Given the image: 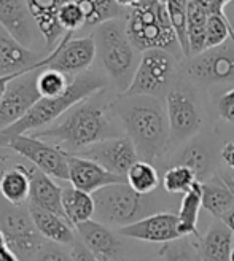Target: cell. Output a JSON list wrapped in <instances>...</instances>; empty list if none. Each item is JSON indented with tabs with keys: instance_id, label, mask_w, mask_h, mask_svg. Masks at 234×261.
I'll use <instances>...</instances> for the list:
<instances>
[{
	"instance_id": "obj_1",
	"label": "cell",
	"mask_w": 234,
	"mask_h": 261,
	"mask_svg": "<svg viewBox=\"0 0 234 261\" xmlns=\"http://www.w3.org/2000/svg\"><path fill=\"white\" fill-rule=\"evenodd\" d=\"M106 89L78 102L64 118L43 129L31 133L34 137L55 143L67 153H80L94 143L123 136L112 118L113 103L103 99Z\"/></svg>"
},
{
	"instance_id": "obj_2",
	"label": "cell",
	"mask_w": 234,
	"mask_h": 261,
	"mask_svg": "<svg viewBox=\"0 0 234 261\" xmlns=\"http://www.w3.org/2000/svg\"><path fill=\"white\" fill-rule=\"evenodd\" d=\"M113 109L126 136L134 142L140 160L153 163L166 154L171 143V127L160 97L120 94Z\"/></svg>"
},
{
	"instance_id": "obj_3",
	"label": "cell",
	"mask_w": 234,
	"mask_h": 261,
	"mask_svg": "<svg viewBox=\"0 0 234 261\" xmlns=\"http://www.w3.org/2000/svg\"><path fill=\"white\" fill-rule=\"evenodd\" d=\"M106 88L107 78H103L96 72L85 70L82 73L73 75L66 93L56 97H40V100L18 123L0 130V148H5L8 140L13 137L21 134H31L34 130L53 124L64 113H67L73 106H76L78 102H82L83 99L96 93H100Z\"/></svg>"
},
{
	"instance_id": "obj_4",
	"label": "cell",
	"mask_w": 234,
	"mask_h": 261,
	"mask_svg": "<svg viewBox=\"0 0 234 261\" xmlns=\"http://www.w3.org/2000/svg\"><path fill=\"white\" fill-rule=\"evenodd\" d=\"M93 37L103 70L107 72L118 93H126L139 65L137 48L127 35L126 21L116 18L102 22L96 28Z\"/></svg>"
},
{
	"instance_id": "obj_5",
	"label": "cell",
	"mask_w": 234,
	"mask_h": 261,
	"mask_svg": "<svg viewBox=\"0 0 234 261\" xmlns=\"http://www.w3.org/2000/svg\"><path fill=\"white\" fill-rule=\"evenodd\" d=\"M126 31L137 51L163 48L167 51L180 49L166 0H142L129 8L126 16Z\"/></svg>"
},
{
	"instance_id": "obj_6",
	"label": "cell",
	"mask_w": 234,
	"mask_h": 261,
	"mask_svg": "<svg viewBox=\"0 0 234 261\" xmlns=\"http://www.w3.org/2000/svg\"><path fill=\"white\" fill-rule=\"evenodd\" d=\"M94 217L109 226L123 228L156 212L151 194H140L127 181H118L93 193Z\"/></svg>"
},
{
	"instance_id": "obj_7",
	"label": "cell",
	"mask_w": 234,
	"mask_h": 261,
	"mask_svg": "<svg viewBox=\"0 0 234 261\" xmlns=\"http://www.w3.org/2000/svg\"><path fill=\"white\" fill-rule=\"evenodd\" d=\"M0 231L5 234L7 242L21 261H35L43 245L48 242L38 232L29 205L0 207Z\"/></svg>"
},
{
	"instance_id": "obj_8",
	"label": "cell",
	"mask_w": 234,
	"mask_h": 261,
	"mask_svg": "<svg viewBox=\"0 0 234 261\" xmlns=\"http://www.w3.org/2000/svg\"><path fill=\"white\" fill-rule=\"evenodd\" d=\"M175 76L174 53L163 48L142 51L131 86L123 94H145L160 97L167 93Z\"/></svg>"
},
{
	"instance_id": "obj_9",
	"label": "cell",
	"mask_w": 234,
	"mask_h": 261,
	"mask_svg": "<svg viewBox=\"0 0 234 261\" xmlns=\"http://www.w3.org/2000/svg\"><path fill=\"white\" fill-rule=\"evenodd\" d=\"M31 164L59 181H69V163L67 151H64L55 143H49L32 134H21L8 140L7 147Z\"/></svg>"
},
{
	"instance_id": "obj_10",
	"label": "cell",
	"mask_w": 234,
	"mask_h": 261,
	"mask_svg": "<svg viewBox=\"0 0 234 261\" xmlns=\"http://www.w3.org/2000/svg\"><path fill=\"white\" fill-rule=\"evenodd\" d=\"M187 72L193 80L207 85L234 82V40L191 56Z\"/></svg>"
},
{
	"instance_id": "obj_11",
	"label": "cell",
	"mask_w": 234,
	"mask_h": 261,
	"mask_svg": "<svg viewBox=\"0 0 234 261\" xmlns=\"http://www.w3.org/2000/svg\"><path fill=\"white\" fill-rule=\"evenodd\" d=\"M38 72L40 69L25 72L10 82L0 100V130L18 123L40 100L42 94L37 88Z\"/></svg>"
},
{
	"instance_id": "obj_12",
	"label": "cell",
	"mask_w": 234,
	"mask_h": 261,
	"mask_svg": "<svg viewBox=\"0 0 234 261\" xmlns=\"http://www.w3.org/2000/svg\"><path fill=\"white\" fill-rule=\"evenodd\" d=\"M166 113L174 143L193 137L202 126L198 103L184 88H171L166 93Z\"/></svg>"
},
{
	"instance_id": "obj_13",
	"label": "cell",
	"mask_w": 234,
	"mask_h": 261,
	"mask_svg": "<svg viewBox=\"0 0 234 261\" xmlns=\"http://www.w3.org/2000/svg\"><path fill=\"white\" fill-rule=\"evenodd\" d=\"M75 154H82L89 160H94L96 163L106 167L107 171L124 178L133 164L140 160L134 142L126 134L100 140Z\"/></svg>"
},
{
	"instance_id": "obj_14",
	"label": "cell",
	"mask_w": 234,
	"mask_h": 261,
	"mask_svg": "<svg viewBox=\"0 0 234 261\" xmlns=\"http://www.w3.org/2000/svg\"><path fill=\"white\" fill-rule=\"evenodd\" d=\"M97 56L93 35L73 38V32H67L59 45L53 49V61L48 67L58 69L67 75H76L89 70Z\"/></svg>"
},
{
	"instance_id": "obj_15",
	"label": "cell",
	"mask_w": 234,
	"mask_h": 261,
	"mask_svg": "<svg viewBox=\"0 0 234 261\" xmlns=\"http://www.w3.org/2000/svg\"><path fill=\"white\" fill-rule=\"evenodd\" d=\"M53 61V51L42 56L38 51L24 46L0 24V75L29 72L48 67Z\"/></svg>"
},
{
	"instance_id": "obj_16",
	"label": "cell",
	"mask_w": 234,
	"mask_h": 261,
	"mask_svg": "<svg viewBox=\"0 0 234 261\" xmlns=\"http://www.w3.org/2000/svg\"><path fill=\"white\" fill-rule=\"evenodd\" d=\"M120 236L142 242L167 244L185 239L178 226V215L169 212H154L145 218H140L131 225L118 228Z\"/></svg>"
},
{
	"instance_id": "obj_17",
	"label": "cell",
	"mask_w": 234,
	"mask_h": 261,
	"mask_svg": "<svg viewBox=\"0 0 234 261\" xmlns=\"http://www.w3.org/2000/svg\"><path fill=\"white\" fill-rule=\"evenodd\" d=\"M67 163H69V181L75 188L91 194L107 185L126 181L124 177H120L107 171L106 167L96 163L94 160H89L82 154L67 153Z\"/></svg>"
},
{
	"instance_id": "obj_18",
	"label": "cell",
	"mask_w": 234,
	"mask_h": 261,
	"mask_svg": "<svg viewBox=\"0 0 234 261\" xmlns=\"http://www.w3.org/2000/svg\"><path fill=\"white\" fill-rule=\"evenodd\" d=\"M78 238L83 241L88 250L93 253L97 261H113L123 253V242L109 228V225L99 220H88L73 226Z\"/></svg>"
},
{
	"instance_id": "obj_19",
	"label": "cell",
	"mask_w": 234,
	"mask_h": 261,
	"mask_svg": "<svg viewBox=\"0 0 234 261\" xmlns=\"http://www.w3.org/2000/svg\"><path fill=\"white\" fill-rule=\"evenodd\" d=\"M0 24L28 48L42 37L25 0H0Z\"/></svg>"
},
{
	"instance_id": "obj_20",
	"label": "cell",
	"mask_w": 234,
	"mask_h": 261,
	"mask_svg": "<svg viewBox=\"0 0 234 261\" xmlns=\"http://www.w3.org/2000/svg\"><path fill=\"white\" fill-rule=\"evenodd\" d=\"M29 5L31 15L37 24L46 48L53 51L67 32L59 22V4L58 0H25Z\"/></svg>"
},
{
	"instance_id": "obj_21",
	"label": "cell",
	"mask_w": 234,
	"mask_h": 261,
	"mask_svg": "<svg viewBox=\"0 0 234 261\" xmlns=\"http://www.w3.org/2000/svg\"><path fill=\"white\" fill-rule=\"evenodd\" d=\"M28 167L31 175L29 204L45 208V211L49 212H55L61 217H66L62 207V187L56 184L53 177H49L34 164Z\"/></svg>"
},
{
	"instance_id": "obj_22",
	"label": "cell",
	"mask_w": 234,
	"mask_h": 261,
	"mask_svg": "<svg viewBox=\"0 0 234 261\" xmlns=\"http://www.w3.org/2000/svg\"><path fill=\"white\" fill-rule=\"evenodd\" d=\"M232 231L217 220L202 238H198L194 250L201 261H231Z\"/></svg>"
},
{
	"instance_id": "obj_23",
	"label": "cell",
	"mask_w": 234,
	"mask_h": 261,
	"mask_svg": "<svg viewBox=\"0 0 234 261\" xmlns=\"http://www.w3.org/2000/svg\"><path fill=\"white\" fill-rule=\"evenodd\" d=\"M28 205H29V212L32 215V220L38 232H40L46 241L66 245V247L73 245L78 236L72 229L73 225L66 217H61L55 212L45 211V208H40L32 204H28Z\"/></svg>"
},
{
	"instance_id": "obj_24",
	"label": "cell",
	"mask_w": 234,
	"mask_h": 261,
	"mask_svg": "<svg viewBox=\"0 0 234 261\" xmlns=\"http://www.w3.org/2000/svg\"><path fill=\"white\" fill-rule=\"evenodd\" d=\"M0 196L11 205H25L31 198V175L25 164H13L0 174Z\"/></svg>"
},
{
	"instance_id": "obj_25",
	"label": "cell",
	"mask_w": 234,
	"mask_h": 261,
	"mask_svg": "<svg viewBox=\"0 0 234 261\" xmlns=\"http://www.w3.org/2000/svg\"><path fill=\"white\" fill-rule=\"evenodd\" d=\"M61 187H62L64 214H66V218L73 226L94 217L96 204L93 194L75 188L70 181H67V185H61Z\"/></svg>"
},
{
	"instance_id": "obj_26",
	"label": "cell",
	"mask_w": 234,
	"mask_h": 261,
	"mask_svg": "<svg viewBox=\"0 0 234 261\" xmlns=\"http://www.w3.org/2000/svg\"><path fill=\"white\" fill-rule=\"evenodd\" d=\"M234 205V193L223 177H209L202 181V207L217 220Z\"/></svg>"
},
{
	"instance_id": "obj_27",
	"label": "cell",
	"mask_w": 234,
	"mask_h": 261,
	"mask_svg": "<svg viewBox=\"0 0 234 261\" xmlns=\"http://www.w3.org/2000/svg\"><path fill=\"white\" fill-rule=\"evenodd\" d=\"M209 11L201 0H190L187 15V37L190 46V58L205 49V29Z\"/></svg>"
},
{
	"instance_id": "obj_28",
	"label": "cell",
	"mask_w": 234,
	"mask_h": 261,
	"mask_svg": "<svg viewBox=\"0 0 234 261\" xmlns=\"http://www.w3.org/2000/svg\"><path fill=\"white\" fill-rule=\"evenodd\" d=\"M202 207V181H196L191 190H188L180 202L178 208V226L184 238L196 236L198 238V218Z\"/></svg>"
},
{
	"instance_id": "obj_29",
	"label": "cell",
	"mask_w": 234,
	"mask_h": 261,
	"mask_svg": "<svg viewBox=\"0 0 234 261\" xmlns=\"http://www.w3.org/2000/svg\"><path fill=\"white\" fill-rule=\"evenodd\" d=\"M76 2L85 11L86 28H97L102 22L124 15V8L115 0H76Z\"/></svg>"
},
{
	"instance_id": "obj_30",
	"label": "cell",
	"mask_w": 234,
	"mask_h": 261,
	"mask_svg": "<svg viewBox=\"0 0 234 261\" xmlns=\"http://www.w3.org/2000/svg\"><path fill=\"white\" fill-rule=\"evenodd\" d=\"M126 181L140 194H151L160 187V174L153 163L139 160L126 174Z\"/></svg>"
},
{
	"instance_id": "obj_31",
	"label": "cell",
	"mask_w": 234,
	"mask_h": 261,
	"mask_svg": "<svg viewBox=\"0 0 234 261\" xmlns=\"http://www.w3.org/2000/svg\"><path fill=\"white\" fill-rule=\"evenodd\" d=\"M72 78V75H67L58 69L43 67L37 76V88L40 91L42 97H56L66 93Z\"/></svg>"
},
{
	"instance_id": "obj_32",
	"label": "cell",
	"mask_w": 234,
	"mask_h": 261,
	"mask_svg": "<svg viewBox=\"0 0 234 261\" xmlns=\"http://www.w3.org/2000/svg\"><path fill=\"white\" fill-rule=\"evenodd\" d=\"M177 164H184V166L190 167L191 171L196 174L199 181L209 178L211 156L201 143H190L188 147H185L184 151H181L178 156Z\"/></svg>"
},
{
	"instance_id": "obj_33",
	"label": "cell",
	"mask_w": 234,
	"mask_h": 261,
	"mask_svg": "<svg viewBox=\"0 0 234 261\" xmlns=\"http://www.w3.org/2000/svg\"><path fill=\"white\" fill-rule=\"evenodd\" d=\"M190 0H166V7L171 16V22L177 35V40L181 49V55L190 58V46L187 37V15H188Z\"/></svg>"
},
{
	"instance_id": "obj_34",
	"label": "cell",
	"mask_w": 234,
	"mask_h": 261,
	"mask_svg": "<svg viewBox=\"0 0 234 261\" xmlns=\"http://www.w3.org/2000/svg\"><path fill=\"white\" fill-rule=\"evenodd\" d=\"M163 187L167 193L178 194V193H187L191 190V187L198 181V177L190 167L184 164H175L169 167L163 175Z\"/></svg>"
},
{
	"instance_id": "obj_35",
	"label": "cell",
	"mask_w": 234,
	"mask_h": 261,
	"mask_svg": "<svg viewBox=\"0 0 234 261\" xmlns=\"http://www.w3.org/2000/svg\"><path fill=\"white\" fill-rule=\"evenodd\" d=\"M234 40V29L228 16H218V15H209L207 19V29H205V49L218 46L228 38Z\"/></svg>"
},
{
	"instance_id": "obj_36",
	"label": "cell",
	"mask_w": 234,
	"mask_h": 261,
	"mask_svg": "<svg viewBox=\"0 0 234 261\" xmlns=\"http://www.w3.org/2000/svg\"><path fill=\"white\" fill-rule=\"evenodd\" d=\"M59 22L66 32H75L86 28V16L76 0H70L59 7Z\"/></svg>"
},
{
	"instance_id": "obj_37",
	"label": "cell",
	"mask_w": 234,
	"mask_h": 261,
	"mask_svg": "<svg viewBox=\"0 0 234 261\" xmlns=\"http://www.w3.org/2000/svg\"><path fill=\"white\" fill-rule=\"evenodd\" d=\"M160 253L166 261H196V255H193L191 245L180 239L164 244Z\"/></svg>"
},
{
	"instance_id": "obj_38",
	"label": "cell",
	"mask_w": 234,
	"mask_h": 261,
	"mask_svg": "<svg viewBox=\"0 0 234 261\" xmlns=\"http://www.w3.org/2000/svg\"><path fill=\"white\" fill-rule=\"evenodd\" d=\"M35 261H73L70 250L66 249V245L46 242L40 253L37 255Z\"/></svg>"
},
{
	"instance_id": "obj_39",
	"label": "cell",
	"mask_w": 234,
	"mask_h": 261,
	"mask_svg": "<svg viewBox=\"0 0 234 261\" xmlns=\"http://www.w3.org/2000/svg\"><path fill=\"white\" fill-rule=\"evenodd\" d=\"M218 115L231 124H234V88L218 99Z\"/></svg>"
},
{
	"instance_id": "obj_40",
	"label": "cell",
	"mask_w": 234,
	"mask_h": 261,
	"mask_svg": "<svg viewBox=\"0 0 234 261\" xmlns=\"http://www.w3.org/2000/svg\"><path fill=\"white\" fill-rule=\"evenodd\" d=\"M70 253H72L73 261H97V258L88 250V247L83 244V241L80 238H76V241L70 247Z\"/></svg>"
},
{
	"instance_id": "obj_41",
	"label": "cell",
	"mask_w": 234,
	"mask_h": 261,
	"mask_svg": "<svg viewBox=\"0 0 234 261\" xmlns=\"http://www.w3.org/2000/svg\"><path fill=\"white\" fill-rule=\"evenodd\" d=\"M0 261H21L19 256L11 250V247L7 242L5 234L0 231Z\"/></svg>"
},
{
	"instance_id": "obj_42",
	"label": "cell",
	"mask_w": 234,
	"mask_h": 261,
	"mask_svg": "<svg viewBox=\"0 0 234 261\" xmlns=\"http://www.w3.org/2000/svg\"><path fill=\"white\" fill-rule=\"evenodd\" d=\"M220 156H222L223 163L234 171V140L225 143L222 151H220Z\"/></svg>"
},
{
	"instance_id": "obj_43",
	"label": "cell",
	"mask_w": 234,
	"mask_h": 261,
	"mask_svg": "<svg viewBox=\"0 0 234 261\" xmlns=\"http://www.w3.org/2000/svg\"><path fill=\"white\" fill-rule=\"evenodd\" d=\"M29 72H31V70H29ZM22 73H25V72H18V73H11V75H0V100H2V97H4V94H5V91H7L10 82H11V80H15L16 76H19V75H22Z\"/></svg>"
},
{
	"instance_id": "obj_44",
	"label": "cell",
	"mask_w": 234,
	"mask_h": 261,
	"mask_svg": "<svg viewBox=\"0 0 234 261\" xmlns=\"http://www.w3.org/2000/svg\"><path fill=\"white\" fill-rule=\"evenodd\" d=\"M220 221H222V223H225L232 232H234V205L229 208V211H226L222 217L218 218Z\"/></svg>"
},
{
	"instance_id": "obj_45",
	"label": "cell",
	"mask_w": 234,
	"mask_h": 261,
	"mask_svg": "<svg viewBox=\"0 0 234 261\" xmlns=\"http://www.w3.org/2000/svg\"><path fill=\"white\" fill-rule=\"evenodd\" d=\"M115 2L123 8H133V7L139 5L142 0H115Z\"/></svg>"
},
{
	"instance_id": "obj_46",
	"label": "cell",
	"mask_w": 234,
	"mask_h": 261,
	"mask_svg": "<svg viewBox=\"0 0 234 261\" xmlns=\"http://www.w3.org/2000/svg\"><path fill=\"white\" fill-rule=\"evenodd\" d=\"M222 177H223V180L228 184V187L231 188V191L234 193V177H232V175H226V174H225V175H222Z\"/></svg>"
},
{
	"instance_id": "obj_47",
	"label": "cell",
	"mask_w": 234,
	"mask_h": 261,
	"mask_svg": "<svg viewBox=\"0 0 234 261\" xmlns=\"http://www.w3.org/2000/svg\"><path fill=\"white\" fill-rule=\"evenodd\" d=\"M7 163H8V156L0 154V174H2V171L7 167Z\"/></svg>"
},
{
	"instance_id": "obj_48",
	"label": "cell",
	"mask_w": 234,
	"mask_h": 261,
	"mask_svg": "<svg viewBox=\"0 0 234 261\" xmlns=\"http://www.w3.org/2000/svg\"><path fill=\"white\" fill-rule=\"evenodd\" d=\"M113 261H142V259H134V258H116V259H113Z\"/></svg>"
},
{
	"instance_id": "obj_49",
	"label": "cell",
	"mask_w": 234,
	"mask_h": 261,
	"mask_svg": "<svg viewBox=\"0 0 234 261\" xmlns=\"http://www.w3.org/2000/svg\"><path fill=\"white\" fill-rule=\"evenodd\" d=\"M59 4H66V2H70V0H58Z\"/></svg>"
},
{
	"instance_id": "obj_50",
	"label": "cell",
	"mask_w": 234,
	"mask_h": 261,
	"mask_svg": "<svg viewBox=\"0 0 234 261\" xmlns=\"http://www.w3.org/2000/svg\"><path fill=\"white\" fill-rule=\"evenodd\" d=\"M196 261H201V259H199V258H198V255H196Z\"/></svg>"
},
{
	"instance_id": "obj_51",
	"label": "cell",
	"mask_w": 234,
	"mask_h": 261,
	"mask_svg": "<svg viewBox=\"0 0 234 261\" xmlns=\"http://www.w3.org/2000/svg\"><path fill=\"white\" fill-rule=\"evenodd\" d=\"M232 177H234V175H232Z\"/></svg>"
}]
</instances>
